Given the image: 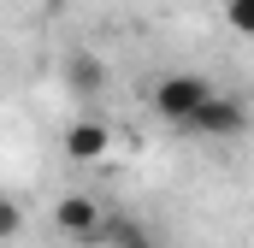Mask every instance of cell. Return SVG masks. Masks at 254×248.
Instances as JSON below:
<instances>
[{"instance_id":"1","label":"cell","mask_w":254,"mask_h":248,"mask_svg":"<svg viewBox=\"0 0 254 248\" xmlns=\"http://www.w3.org/2000/svg\"><path fill=\"white\" fill-rule=\"evenodd\" d=\"M207 101H213V83L201 71H160L154 89H148V107L160 113V124H172V130H190Z\"/></svg>"},{"instance_id":"2","label":"cell","mask_w":254,"mask_h":248,"mask_svg":"<svg viewBox=\"0 0 254 248\" xmlns=\"http://www.w3.org/2000/svg\"><path fill=\"white\" fill-rule=\"evenodd\" d=\"M254 124V107L243 95H225V89H213V101L201 107V119L190 124V136H213V142H231V136H243Z\"/></svg>"},{"instance_id":"3","label":"cell","mask_w":254,"mask_h":248,"mask_svg":"<svg viewBox=\"0 0 254 248\" xmlns=\"http://www.w3.org/2000/svg\"><path fill=\"white\" fill-rule=\"evenodd\" d=\"M101 219H107V207L95 195H60L54 201V231L65 243H101Z\"/></svg>"},{"instance_id":"4","label":"cell","mask_w":254,"mask_h":248,"mask_svg":"<svg viewBox=\"0 0 254 248\" xmlns=\"http://www.w3.org/2000/svg\"><path fill=\"white\" fill-rule=\"evenodd\" d=\"M60 154L71 160V166H101V160L113 154V124H101V119H77V124H65Z\"/></svg>"},{"instance_id":"5","label":"cell","mask_w":254,"mask_h":248,"mask_svg":"<svg viewBox=\"0 0 254 248\" xmlns=\"http://www.w3.org/2000/svg\"><path fill=\"white\" fill-rule=\"evenodd\" d=\"M95 248H160V243H154V231H148L136 213L107 207V219H101V243H95Z\"/></svg>"},{"instance_id":"6","label":"cell","mask_w":254,"mask_h":248,"mask_svg":"<svg viewBox=\"0 0 254 248\" xmlns=\"http://www.w3.org/2000/svg\"><path fill=\"white\" fill-rule=\"evenodd\" d=\"M65 89H71V95H101V89H107V60L89 54V48L65 54Z\"/></svg>"},{"instance_id":"7","label":"cell","mask_w":254,"mask_h":248,"mask_svg":"<svg viewBox=\"0 0 254 248\" xmlns=\"http://www.w3.org/2000/svg\"><path fill=\"white\" fill-rule=\"evenodd\" d=\"M24 237V207L12 195H0V243H18Z\"/></svg>"},{"instance_id":"8","label":"cell","mask_w":254,"mask_h":248,"mask_svg":"<svg viewBox=\"0 0 254 248\" xmlns=\"http://www.w3.org/2000/svg\"><path fill=\"white\" fill-rule=\"evenodd\" d=\"M225 24L237 36H254V0H225Z\"/></svg>"}]
</instances>
